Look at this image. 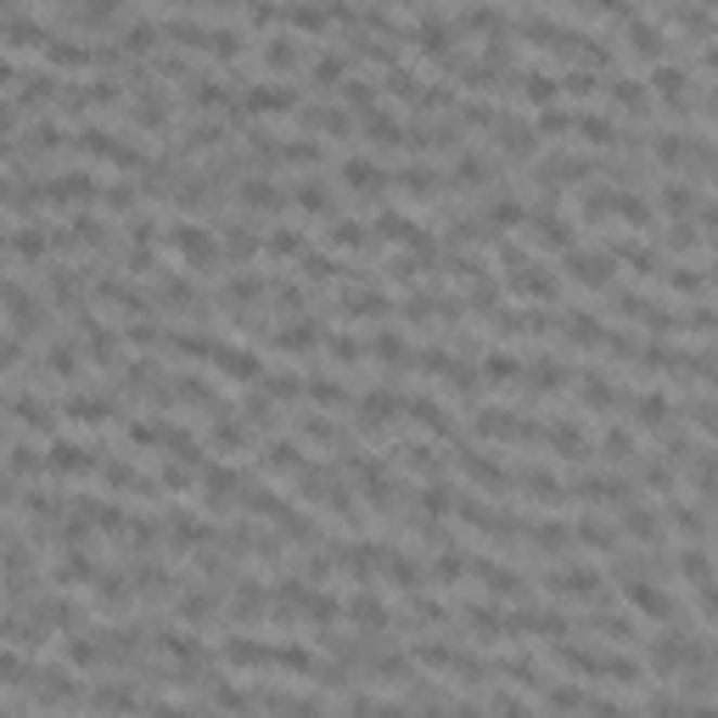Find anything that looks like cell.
Returning a JSON list of instances; mask_svg holds the SVG:
<instances>
[{
	"mask_svg": "<svg viewBox=\"0 0 718 718\" xmlns=\"http://www.w3.org/2000/svg\"><path fill=\"white\" fill-rule=\"evenodd\" d=\"M544 590L556 601H567V606H601L606 601V578L590 562H562V567L544 573Z\"/></svg>",
	"mask_w": 718,
	"mask_h": 718,
	"instance_id": "1",
	"label": "cell"
},
{
	"mask_svg": "<svg viewBox=\"0 0 718 718\" xmlns=\"http://www.w3.org/2000/svg\"><path fill=\"white\" fill-rule=\"evenodd\" d=\"M95 472H102V449H90L79 438H56L46 449V477H56V483H79V477H95Z\"/></svg>",
	"mask_w": 718,
	"mask_h": 718,
	"instance_id": "2",
	"label": "cell"
},
{
	"mask_svg": "<svg viewBox=\"0 0 718 718\" xmlns=\"http://www.w3.org/2000/svg\"><path fill=\"white\" fill-rule=\"evenodd\" d=\"M562 258H567V281L573 286H584V292H612L617 286V265H612L606 247H573Z\"/></svg>",
	"mask_w": 718,
	"mask_h": 718,
	"instance_id": "3",
	"label": "cell"
},
{
	"mask_svg": "<svg viewBox=\"0 0 718 718\" xmlns=\"http://www.w3.org/2000/svg\"><path fill=\"white\" fill-rule=\"evenodd\" d=\"M208 366L219 371V376H231V382H242V387H258L265 382V359H258V348H247V343H219L214 337V354H208Z\"/></svg>",
	"mask_w": 718,
	"mask_h": 718,
	"instance_id": "4",
	"label": "cell"
},
{
	"mask_svg": "<svg viewBox=\"0 0 718 718\" xmlns=\"http://www.w3.org/2000/svg\"><path fill=\"white\" fill-rule=\"evenodd\" d=\"M163 242H169L191 270H208V265H219V231H208V225H175V231H163Z\"/></svg>",
	"mask_w": 718,
	"mask_h": 718,
	"instance_id": "5",
	"label": "cell"
},
{
	"mask_svg": "<svg viewBox=\"0 0 718 718\" xmlns=\"http://www.w3.org/2000/svg\"><path fill=\"white\" fill-rule=\"evenodd\" d=\"M472 578L483 584L495 601H528V573L511 567V562H488V556H472Z\"/></svg>",
	"mask_w": 718,
	"mask_h": 718,
	"instance_id": "6",
	"label": "cell"
},
{
	"mask_svg": "<svg viewBox=\"0 0 718 718\" xmlns=\"http://www.w3.org/2000/svg\"><path fill=\"white\" fill-rule=\"evenodd\" d=\"M472 427L483 438H500V444H539V421L534 415H516V410H477Z\"/></svg>",
	"mask_w": 718,
	"mask_h": 718,
	"instance_id": "7",
	"label": "cell"
},
{
	"mask_svg": "<svg viewBox=\"0 0 718 718\" xmlns=\"http://www.w3.org/2000/svg\"><path fill=\"white\" fill-rule=\"evenodd\" d=\"M343 191H354L359 203H376V197L394 191V175H387L376 157H348L343 163Z\"/></svg>",
	"mask_w": 718,
	"mask_h": 718,
	"instance_id": "8",
	"label": "cell"
},
{
	"mask_svg": "<svg viewBox=\"0 0 718 718\" xmlns=\"http://www.w3.org/2000/svg\"><path fill=\"white\" fill-rule=\"evenodd\" d=\"M85 203H102V180L74 169V175H56L46 180V208H85Z\"/></svg>",
	"mask_w": 718,
	"mask_h": 718,
	"instance_id": "9",
	"label": "cell"
},
{
	"mask_svg": "<svg viewBox=\"0 0 718 718\" xmlns=\"http://www.w3.org/2000/svg\"><path fill=\"white\" fill-rule=\"evenodd\" d=\"M454 466H461L483 495H511V466L505 461H488L483 449H472V444H461V454H454Z\"/></svg>",
	"mask_w": 718,
	"mask_h": 718,
	"instance_id": "10",
	"label": "cell"
},
{
	"mask_svg": "<svg viewBox=\"0 0 718 718\" xmlns=\"http://www.w3.org/2000/svg\"><path fill=\"white\" fill-rule=\"evenodd\" d=\"M56 415L68 421V427H107V421L118 415V405L107 394H74L68 405H56Z\"/></svg>",
	"mask_w": 718,
	"mask_h": 718,
	"instance_id": "11",
	"label": "cell"
},
{
	"mask_svg": "<svg viewBox=\"0 0 718 718\" xmlns=\"http://www.w3.org/2000/svg\"><path fill=\"white\" fill-rule=\"evenodd\" d=\"M343 617H348L354 629H366V634L394 629V606H382V601L371 595V584H366V595H348V601H343Z\"/></svg>",
	"mask_w": 718,
	"mask_h": 718,
	"instance_id": "12",
	"label": "cell"
},
{
	"mask_svg": "<svg viewBox=\"0 0 718 718\" xmlns=\"http://www.w3.org/2000/svg\"><path fill=\"white\" fill-rule=\"evenodd\" d=\"M405 421H415V427L433 433V438H449L454 433V410H444L433 394H410L405 399Z\"/></svg>",
	"mask_w": 718,
	"mask_h": 718,
	"instance_id": "13",
	"label": "cell"
},
{
	"mask_svg": "<svg viewBox=\"0 0 718 718\" xmlns=\"http://www.w3.org/2000/svg\"><path fill=\"white\" fill-rule=\"evenodd\" d=\"M270 612H275L270 584L242 578V584H236V595H231V617H236V624H258V617H270Z\"/></svg>",
	"mask_w": 718,
	"mask_h": 718,
	"instance_id": "14",
	"label": "cell"
},
{
	"mask_svg": "<svg viewBox=\"0 0 718 718\" xmlns=\"http://www.w3.org/2000/svg\"><path fill=\"white\" fill-rule=\"evenodd\" d=\"M366 141H371L376 152H410V124L376 107V113H366Z\"/></svg>",
	"mask_w": 718,
	"mask_h": 718,
	"instance_id": "15",
	"label": "cell"
},
{
	"mask_svg": "<svg viewBox=\"0 0 718 718\" xmlns=\"http://www.w3.org/2000/svg\"><path fill=\"white\" fill-rule=\"evenodd\" d=\"M366 359H376V366H387V371H405L410 359H415V343L382 325V332H371V337H366Z\"/></svg>",
	"mask_w": 718,
	"mask_h": 718,
	"instance_id": "16",
	"label": "cell"
},
{
	"mask_svg": "<svg viewBox=\"0 0 718 718\" xmlns=\"http://www.w3.org/2000/svg\"><path fill=\"white\" fill-rule=\"evenodd\" d=\"M590 634H601L606 645H640V617L629 612H601V606H590Z\"/></svg>",
	"mask_w": 718,
	"mask_h": 718,
	"instance_id": "17",
	"label": "cell"
},
{
	"mask_svg": "<svg viewBox=\"0 0 718 718\" xmlns=\"http://www.w3.org/2000/svg\"><path fill=\"white\" fill-rule=\"evenodd\" d=\"M511 606H488V601H466L461 606V624H472L477 640H511V624H505Z\"/></svg>",
	"mask_w": 718,
	"mask_h": 718,
	"instance_id": "18",
	"label": "cell"
},
{
	"mask_svg": "<svg viewBox=\"0 0 718 718\" xmlns=\"http://www.w3.org/2000/svg\"><path fill=\"white\" fill-rule=\"evenodd\" d=\"M281 23L304 28V35H325V28H332V0H286Z\"/></svg>",
	"mask_w": 718,
	"mask_h": 718,
	"instance_id": "19",
	"label": "cell"
},
{
	"mask_svg": "<svg viewBox=\"0 0 718 718\" xmlns=\"http://www.w3.org/2000/svg\"><path fill=\"white\" fill-rule=\"evenodd\" d=\"M236 203L253 208V214H281V208H286V191H281L275 180H265V175H253V180L236 185Z\"/></svg>",
	"mask_w": 718,
	"mask_h": 718,
	"instance_id": "20",
	"label": "cell"
},
{
	"mask_svg": "<svg viewBox=\"0 0 718 718\" xmlns=\"http://www.w3.org/2000/svg\"><path fill=\"white\" fill-rule=\"evenodd\" d=\"M286 203H292V208H304V214H320V219H332V214H337L332 185H325V180H315V175L292 185V191H286Z\"/></svg>",
	"mask_w": 718,
	"mask_h": 718,
	"instance_id": "21",
	"label": "cell"
},
{
	"mask_svg": "<svg viewBox=\"0 0 718 718\" xmlns=\"http://www.w3.org/2000/svg\"><path fill=\"white\" fill-rule=\"evenodd\" d=\"M516 85H522V102H528V107H539V113L562 102V79H556V74H544V68L516 74Z\"/></svg>",
	"mask_w": 718,
	"mask_h": 718,
	"instance_id": "22",
	"label": "cell"
},
{
	"mask_svg": "<svg viewBox=\"0 0 718 718\" xmlns=\"http://www.w3.org/2000/svg\"><path fill=\"white\" fill-rule=\"evenodd\" d=\"M7 415L17 421V427H28V433H51V427H56V421H62V415H56L51 405H40L35 394H17V399L7 405Z\"/></svg>",
	"mask_w": 718,
	"mask_h": 718,
	"instance_id": "23",
	"label": "cell"
},
{
	"mask_svg": "<svg viewBox=\"0 0 718 718\" xmlns=\"http://www.w3.org/2000/svg\"><path fill=\"white\" fill-rule=\"evenodd\" d=\"M258 461H265V472H275V477H298V472L309 466V454L292 444V438H275V444H265V454H258Z\"/></svg>",
	"mask_w": 718,
	"mask_h": 718,
	"instance_id": "24",
	"label": "cell"
},
{
	"mask_svg": "<svg viewBox=\"0 0 718 718\" xmlns=\"http://www.w3.org/2000/svg\"><path fill=\"white\" fill-rule=\"evenodd\" d=\"M325 242H332L337 253H376L371 225H359V219H332V231H325Z\"/></svg>",
	"mask_w": 718,
	"mask_h": 718,
	"instance_id": "25",
	"label": "cell"
},
{
	"mask_svg": "<svg viewBox=\"0 0 718 718\" xmlns=\"http://www.w3.org/2000/svg\"><path fill=\"white\" fill-rule=\"evenodd\" d=\"M304 62H309V56H304V40H298V35H275V40L265 46V68H270V74H292V68H304Z\"/></svg>",
	"mask_w": 718,
	"mask_h": 718,
	"instance_id": "26",
	"label": "cell"
},
{
	"mask_svg": "<svg viewBox=\"0 0 718 718\" xmlns=\"http://www.w3.org/2000/svg\"><path fill=\"white\" fill-rule=\"evenodd\" d=\"M606 102H612L617 113H634V118L651 113V95H645L640 79H612V85H606Z\"/></svg>",
	"mask_w": 718,
	"mask_h": 718,
	"instance_id": "27",
	"label": "cell"
},
{
	"mask_svg": "<svg viewBox=\"0 0 718 718\" xmlns=\"http://www.w3.org/2000/svg\"><path fill=\"white\" fill-rule=\"evenodd\" d=\"M214 612H225V590H185L180 595V617H185V624H208Z\"/></svg>",
	"mask_w": 718,
	"mask_h": 718,
	"instance_id": "28",
	"label": "cell"
},
{
	"mask_svg": "<svg viewBox=\"0 0 718 718\" xmlns=\"http://www.w3.org/2000/svg\"><path fill=\"white\" fill-rule=\"evenodd\" d=\"M169 95H163V90H141V102L136 107H129V118H136L141 129H163V124H169Z\"/></svg>",
	"mask_w": 718,
	"mask_h": 718,
	"instance_id": "29",
	"label": "cell"
},
{
	"mask_svg": "<svg viewBox=\"0 0 718 718\" xmlns=\"http://www.w3.org/2000/svg\"><path fill=\"white\" fill-rule=\"evenodd\" d=\"M348 62H354V51H325V56L309 62V74H315V85H343L348 79Z\"/></svg>",
	"mask_w": 718,
	"mask_h": 718,
	"instance_id": "30",
	"label": "cell"
},
{
	"mask_svg": "<svg viewBox=\"0 0 718 718\" xmlns=\"http://www.w3.org/2000/svg\"><path fill=\"white\" fill-rule=\"evenodd\" d=\"M265 253H270V258H304V253H309V236L292 231V225H281V231L265 236Z\"/></svg>",
	"mask_w": 718,
	"mask_h": 718,
	"instance_id": "31",
	"label": "cell"
}]
</instances>
